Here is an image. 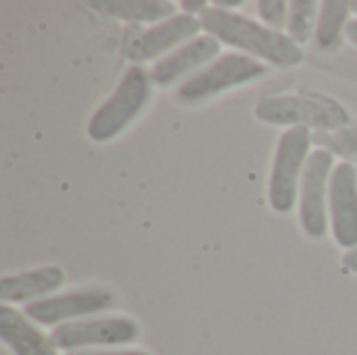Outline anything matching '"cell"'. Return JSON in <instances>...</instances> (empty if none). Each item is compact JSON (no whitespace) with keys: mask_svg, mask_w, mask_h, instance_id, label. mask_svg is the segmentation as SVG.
Returning a JSON list of instances; mask_svg holds the SVG:
<instances>
[{"mask_svg":"<svg viewBox=\"0 0 357 355\" xmlns=\"http://www.w3.org/2000/svg\"><path fill=\"white\" fill-rule=\"evenodd\" d=\"M201 25L222 44H228L243 54H249L261 63L266 61L268 65L280 69L297 67L305 59L303 48L295 40H291L289 33L276 31L236 10L209 6L201 15Z\"/></svg>","mask_w":357,"mask_h":355,"instance_id":"6da1fadb","label":"cell"},{"mask_svg":"<svg viewBox=\"0 0 357 355\" xmlns=\"http://www.w3.org/2000/svg\"><path fill=\"white\" fill-rule=\"evenodd\" d=\"M153 84L151 71L142 65H130L113 94L92 113L88 121L90 140L98 144L109 142L136 121L151 103Z\"/></svg>","mask_w":357,"mask_h":355,"instance_id":"7a4b0ae2","label":"cell"},{"mask_svg":"<svg viewBox=\"0 0 357 355\" xmlns=\"http://www.w3.org/2000/svg\"><path fill=\"white\" fill-rule=\"evenodd\" d=\"M255 117L270 126L316 128L322 132H341L351 126L349 111L324 94H284L257 103Z\"/></svg>","mask_w":357,"mask_h":355,"instance_id":"3957f363","label":"cell"},{"mask_svg":"<svg viewBox=\"0 0 357 355\" xmlns=\"http://www.w3.org/2000/svg\"><path fill=\"white\" fill-rule=\"evenodd\" d=\"M266 73H268L266 63L243 52H228L218 56L213 63H209L192 77L184 80L176 90V98L182 105H199L226 90L257 82Z\"/></svg>","mask_w":357,"mask_h":355,"instance_id":"277c9868","label":"cell"},{"mask_svg":"<svg viewBox=\"0 0 357 355\" xmlns=\"http://www.w3.org/2000/svg\"><path fill=\"white\" fill-rule=\"evenodd\" d=\"M312 140V130L303 126L289 128L278 140L268 184V199L276 213L293 211L299 201L301 180L310 159Z\"/></svg>","mask_w":357,"mask_h":355,"instance_id":"5b68a950","label":"cell"},{"mask_svg":"<svg viewBox=\"0 0 357 355\" xmlns=\"http://www.w3.org/2000/svg\"><path fill=\"white\" fill-rule=\"evenodd\" d=\"M140 326L126 316H109L96 320H75L61 324L52 331L50 341L56 352H86L92 347L130 345L138 341Z\"/></svg>","mask_w":357,"mask_h":355,"instance_id":"8992f818","label":"cell"},{"mask_svg":"<svg viewBox=\"0 0 357 355\" xmlns=\"http://www.w3.org/2000/svg\"><path fill=\"white\" fill-rule=\"evenodd\" d=\"M335 172V157L326 149H318L310 155L301 190H299V224L303 232L318 241L328 230V188Z\"/></svg>","mask_w":357,"mask_h":355,"instance_id":"52a82bcc","label":"cell"},{"mask_svg":"<svg viewBox=\"0 0 357 355\" xmlns=\"http://www.w3.org/2000/svg\"><path fill=\"white\" fill-rule=\"evenodd\" d=\"M115 295L107 289H77L63 295H50L25 305L23 314L38 324L54 326L75 322L77 318H86L98 312H105L113 305Z\"/></svg>","mask_w":357,"mask_h":355,"instance_id":"ba28073f","label":"cell"},{"mask_svg":"<svg viewBox=\"0 0 357 355\" xmlns=\"http://www.w3.org/2000/svg\"><path fill=\"white\" fill-rule=\"evenodd\" d=\"M328 222L337 245L357 249V169L351 161L335 165L328 188Z\"/></svg>","mask_w":357,"mask_h":355,"instance_id":"9c48e42d","label":"cell"},{"mask_svg":"<svg viewBox=\"0 0 357 355\" xmlns=\"http://www.w3.org/2000/svg\"><path fill=\"white\" fill-rule=\"evenodd\" d=\"M201 29V17L178 13L172 19L161 21L136 36L134 42L128 46V59L132 61V65H142L159 56L163 59V54L167 56V50L176 46L180 48L182 44L195 40Z\"/></svg>","mask_w":357,"mask_h":355,"instance_id":"30bf717a","label":"cell"},{"mask_svg":"<svg viewBox=\"0 0 357 355\" xmlns=\"http://www.w3.org/2000/svg\"><path fill=\"white\" fill-rule=\"evenodd\" d=\"M222 50V42L215 40L213 36L205 33V36H197L195 40L182 44L180 48H176L174 52H169L167 56L159 59L153 69V82L155 86L167 88L180 80H188L195 73H199L201 69H205L209 63H213Z\"/></svg>","mask_w":357,"mask_h":355,"instance_id":"8fae6325","label":"cell"},{"mask_svg":"<svg viewBox=\"0 0 357 355\" xmlns=\"http://www.w3.org/2000/svg\"><path fill=\"white\" fill-rule=\"evenodd\" d=\"M65 285V270L61 266H44L0 278L2 303H31L59 291Z\"/></svg>","mask_w":357,"mask_h":355,"instance_id":"7c38bea8","label":"cell"},{"mask_svg":"<svg viewBox=\"0 0 357 355\" xmlns=\"http://www.w3.org/2000/svg\"><path fill=\"white\" fill-rule=\"evenodd\" d=\"M0 339L15 355H59L50 337L42 335L25 314L6 303H0Z\"/></svg>","mask_w":357,"mask_h":355,"instance_id":"4fadbf2b","label":"cell"},{"mask_svg":"<svg viewBox=\"0 0 357 355\" xmlns=\"http://www.w3.org/2000/svg\"><path fill=\"white\" fill-rule=\"evenodd\" d=\"M88 6L111 15L121 21L132 23H161L172 19L176 13L174 2L169 0H100V2H88Z\"/></svg>","mask_w":357,"mask_h":355,"instance_id":"5bb4252c","label":"cell"},{"mask_svg":"<svg viewBox=\"0 0 357 355\" xmlns=\"http://www.w3.org/2000/svg\"><path fill=\"white\" fill-rule=\"evenodd\" d=\"M351 2L347 0H324L320 4L318 25H316V44L322 50H333L341 44L343 33L351 21Z\"/></svg>","mask_w":357,"mask_h":355,"instance_id":"9a60e30c","label":"cell"},{"mask_svg":"<svg viewBox=\"0 0 357 355\" xmlns=\"http://www.w3.org/2000/svg\"><path fill=\"white\" fill-rule=\"evenodd\" d=\"M320 4L322 2H316V0H293L291 2L287 31H289V38L295 40L299 46L310 42V38L316 33Z\"/></svg>","mask_w":357,"mask_h":355,"instance_id":"2e32d148","label":"cell"},{"mask_svg":"<svg viewBox=\"0 0 357 355\" xmlns=\"http://www.w3.org/2000/svg\"><path fill=\"white\" fill-rule=\"evenodd\" d=\"M316 140L320 144H324L326 151H331L333 155H341V157H357V123L349 126L341 132H322L316 134Z\"/></svg>","mask_w":357,"mask_h":355,"instance_id":"e0dca14e","label":"cell"},{"mask_svg":"<svg viewBox=\"0 0 357 355\" xmlns=\"http://www.w3.org/2000/svg\"><path fill=\"white\" fill-rule=\"evenodd\" d=\"M289 8L291 2L287 0H259L257 2V13L264 25L280 31L289 23Z\"/></svg>","mask_w":357,"mask_h":355,"instance_id":"ac0fdd59","label":"cell"},{"mask_svg":"<svg viewBox=\"0 0 357 355\" xmlns=\"http://www.w3.org/2000/svg\"><path fill=\"white\" fill-rule=\"evenodd\" d=\"M67 355H151L140 349H86V352H73Z\"/></svg>","mask_w":357,"mask_h":355,"instance_id":"d6986e66","label":"cell"},{"mask_svg":"<svg viewBox=\"0 0 357 355\" xmlns=\"http://www.w3.org/2000/svg\"><path fill=\"white\" fill-rule=\"evenodd\" d=\"M180 6H182V10L186 13V15H203L207 8H209V2L207 0H182L180 2Z\"/></svg>","mask_w":357,"mask_h":355,"instance_id":"ffe728a7","label":"cell"},{"mask_svg":"<svg viewBox=\"0 0 357 355\" xmlns=\"http://www.w3.org/2000/svg\"><path fill=\"white\" fill-rule=\"evenodd\" d=\"M343 264L347 270H351L354 274H357V249H351V251H345L343 255Z\"/></svg>","mask_w":357,"mask_h":355,"instance_id":"44dd1931","label":"cell"},{"mask_svg":"<svg viewBox=\"0 0 357 355\" xmlns=\"http://www.w3.org/2000/svg\"><path fill=\"white\" fill-rule=\"evenodd\" d=\"M243 4H245L243 0H215L213 2V6L215 8H222V10H234V8H238Z\"/></svg>","mask_w":357,"mask_h":355,"instance_id":"7402d4cb","label":"cell"},{"mask_svg":"<svg viewBox=\"0 0 357 355\" xmlns=\"http://www.w3.org/2000/svg\"><path fill=\"white\" fill-rule=\"evenodd\" d=\"M345 36L351 40V44H356L357 46V19H351V21H349V25H347V29H345Z\"/></svg>","mask_w":357,"mask_h":355,"instance_id":"603a6c76","label":"cell"},{"mask_svg":"<svg viewBox=\"0 0 357 355\" xmlns=\"http://www.w3.org/2000/svg\"><path fill=\"white\" fill-rule=\"evenodd\" d=\"M351 10H354V13H357V0H351Z\"/></svg>","mask_w":357,"mask_h":355,"instance_id":"cb8c5ba5","label":"cell"},{"mask_svg":"<svg viewBox=\"0 0 357 355\" xmlns=\"http://www.w3.org/2000/svg\"><path fill=\"white\" fill-rule=\"evenodd\" d=\"M356 169H357V165H356Z\"/></svg>","mask_w":357,"mask_h":355,"instance_id":"d4e9b609","label":"cell"}]
</instances>
